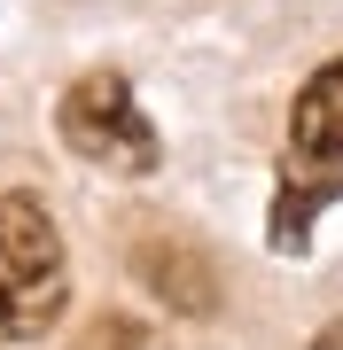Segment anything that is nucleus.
I'll return each instance as SVG.
<instances>
[{
	"instance_id": "obj_4",
	"label": "nucleus",
	"mask_w": 343,
	"mask_h": 350,
	"mask_svg": "<svg viewBox=\"0 0 343 350\" xmlns=\"http://www.w3.org/2000/svg\"><path fill=\"white\" fill-rule=\"evenodd\" d=\"M343 195V172H328V163H305L296 156L289 163V179H281V195H273V250H305L312 241V218L328 211V202Z\"/></svg>"
},
{
	"instance_id": "obj_5",
	"label": "nucleus",
	"mask_w": 343,
	"mask_h": 350,
	"mask_svg": "<svg viewBox=\"0 0 343 350\" xmlns=\"http://www.w3.org/2000/svg\"><path fill=\"white\" fill-rule=\"evenodd\" d=\"M312 350H343V319H335V327H328V335H320Z\"/></svg>"
},
{
	"instance_id": "obj_1",
	"label": "nucleus",
	"mask_w": 343,
	"mask_h": 350,
	"mask_svg": "<svg viewBox=\"0 0 343 350\" xmlns=\"http://www.w3.org/2000/svg\"><path fill=\"white\" fill-rule=\"evenodd\" d=\"M71 304V265H63V234L31 195H0V335L24 342L47 335Z\"/></svg>"
},
{
	"instance_id": "obj_3",
	"label": "nucleus",
	"mask_w": 343,
	"mask_h": 350,
	"mask_svg": "<svg viewBox=\"0 0 343 350\" xmlns=\"http://www.w3.org/2000/svg\"><path fill=\"white\" fill-rule=\"evenodd\" d=\"M289 140L305 163H328V172H343V55L328 70L305 78V94H296L289 109Z\"/></svg>"
},
{
	"instance_id": "obj_2",
	"label": "nucleus",
	"mask_w": 343,
	"mask_h": 350,
	"mask_svg": "<svg viewBox=\"0 0 343 350\" xmlns=\"http://www.w3.org/2000/svg\"><path fill=\"white\" fill-rule=\"evenodd\" d=\"M55 125H63V148L86 156L94 172H117V179L156 172V125L140 117V101H133V86L117 70H86L63 94Z\"/></svg>"
}]
</instances>
